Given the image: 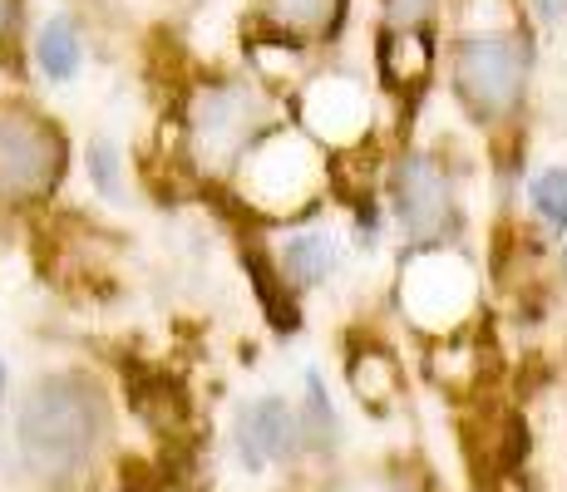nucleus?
<instances>
[{"label":"nucleus","instance_id":"obj_2","mask_svg":"<svg viewBox=\"0 0 567 492\" xmlns=\"http://www.w3.org/2000/svg\"><path fill=\"white\" fill-rule=\"evenodd\" d=\"M454 90L478 124H504L528 90V45L514 30H464L454 45Z\"/></svg>","mask_w":567,"mask_h":492},{"label":"nucleus","instance_id":"obj_9","mask_svg":"<svg viewBox=\"0 0 567 492\" xmlns=\"http://www.w3.org/2000/svg\"><path fill=\"white\" fill-rule=\"evenodd\" d=\"M261 25L281 45H321L346 25V0H261Z\"/></svg>","mask_w":567,"mask_h":492},{"label":"nucleus","instance_id":"obj_11","mask_svg":"<svg viewBox=\"0 0 567 492\" xmlns=\"http://www.w3.org/2000/svg\"><path fill=\"white\" fill-rule=\"evenodd\" d=\"M277 261L287 286H316V281H326L336 271V237L326 227H301V232H291L281 242Z\"/></svg>","mask_w":567,"mask_h":492},{"label":"nucleus","instance_id":"obj_8","mask_svg":"<svg viewBox=\"0 0 567 492\" xmlns=\"http://www.w3.org/2000/svg\"><path fill=\"white\" fill-rule=\"evenodd\" d=\"M301 124L326 144H355L370 124V94L351 74H321L301 94Z\"/></svg>","mask_w":567,"mask_h":492},{"label":"nucleus","instance_id":"obj_10","mask_svg":"<svg viewBox=\"0 0 567 492\" xmlns=\"http://www.w3.org/2000/svg\"><path fill=\"white\" fill-rule=\"evenodd\" d=\"M237 443H243L247 468H267V463L291 458V448H297V423H291L287 404L257 399L252 409L243 414V433H237Z\"/></svg>","mask_w":567,"mask_h":492},{"label":"nucleus","instance_id":"obj_12","mask_svg":"<svg viewBox=\"0 0 567 492\" xmlns=\"http://www.w3.org/2000/svg\"><path fill=\"white\" fill-rule=\"evenodd\" d=\"M35 60H40V70H45L54 84H70L74 74H80V60H84L80 30H74L64 15L45 20V30H40V40H35Z\"/></svg>","mask_w":567,"mask_h":492},{"label":"nucleus","instance_id":"obj_16","mask_svg":"<svg viewBox=\"0 0 567 492\" xmlns=\"http://www.w3.org/2000/svg\"><path fill=\"white\" fill-rule=\"evenodd\" d=\"M533 212L553 227V232H567V168H548L533 178Z\"/></svg>","mask_w":567,"mask_h":492},{"label":"nucleus","instance_id":"obj_1","mask_svg":"<svg viewBox=\"0 0 567 492\" xmlns=\"http://www.w3.org/2000/svg\"><path fill=\"white\" fill-rule=\"evenodd\" d=\"M104 433V394L80 375H50L20 409V453L35 473L64 478L94 453Z\"/></svg>","mask_w":567,"mask_h":492},{"label":"nucleus","instance_id":"obj_4","mask_svg":"<svg viewBox=\"0 0 567 492\" xmlns=\"http://www.w3.org/2000/svg\"><path fill=\"white\" fill-rule=\"evenodd\" d=\"M257 124H261V104L252 84L243 80L203 84L188 98V148L213 172H233L243 163V153L252 148Z\"/></svg>","mask_w":567,"mask_h":492},{"label":"nucleus","instance_id":"obj_5","mask_svg":"<svg viewBox=\"0 0 567 492\" xmlns=\"http://www.w3.org/2000/svg\"><path fill=\"white\" fill-rule=\"evenodd\" d=\"M64 172V138L35 108H0V202L45 197Z\"/></svg>","mask_w":567,"mask_h":492},{"label":"nucleus","instance_id":"obj_20","mask_svg":"<svg viewBox=\"0 0 567 492\" xmlns=\"http://www.w3.org/2000/svg\"><path fill=\"white\" fill-rule=\"evenodd\" d=\"M10 15H16V0H0V35H6V25H10Z\"/></svg>","mask_w":567,"mask_h":492},{"label":"nucleus","instance_id":"obj_21","mask_svg":"<svg viewBox=\"0 0 567 492\" xmlns=\"http://www.w3.org/2000/svg\"><path fill=\"white\" fill-rule=\"evenodd\" d=\"M0 389H6V365H0Z\"/></svg>","mask_w":567,"mask_h":492},{"label":"nucleus","instance_id":"obj_15","mask_svg":"<svg viewBox=\"0 0 567 492\" xmlns=\"http://www.w3.org/2000/svg\"><path fill=\"white\" fill-rule=\"evenodd\" d=\"M351 385H355V394H361L365 404H380V399H390V394L400 389V379H395V365H390V355L370 349V355H355L351 359Z\"/></svg>","mask_w":567,"mask_h":492},{"label":"nucleus","instance_id":"obj_3","mask_svg":"<svg viewBox=\"0 0 567 492\" xmlns=\"http://www.w3.org/2000/svg\"><path fill=\"white\" fill-rule=\"evenodd\" d=\"M237 197L267 217H297L301 207L321 188V158H316V138L297 128H277V134L257 138L233 168Z\"/></svg>","mask_w":567,"mask_h":492},{"label":"nucleus","instance_id":"obj_13","mask_svg":"<svg viewBox=\"0 0 567 492\" xmlns=\"http://www.w3.org/2000/svg\"><path fill=\"white\" fill-rule=\"evenodd\" d=\"M380 64L390 84H420L430 74V40L420 30H390L380 40Z\"/></svg>","mask_w":567,"mask_h":492},{"label":"nucleus","instance_id":"obj_18","mask_svg":"<svg viewBox=\"0 0 567 492\" xmlns=\"http://www.w3.org/2000/svg\"><path fill=\"white\" fill-rule=\"evenodd\" d=\"M90 178L94 188H100V197H124V172H118V153L114 144H104V138H94L90 144Z\"/></svg>","mask_w":567,"mask_h":492},{"label":"nucleus","instance_id":"obj_14","mask_svg":"<svg viewBox=\"0 0 567 492\" xmlns=\"http://www.w3.org/2000/svg\"><path fill=\"white\" fill-rule=\"evenodd\" d=\"M247 271H252L257 295H261V305H267L271 325H277L281 335L297 331V301H291V295L281 291V281H287V276H277V271H271V261H261L257 251H247Z\"/></svg>","mask_w":567,"mask_h":492},{"label":"nucleus","instance_id":"obj_6","mask_svg":"<svg viewBox=\"0 0 567 492\" xmlns=\"http://www.w3.org/2000/svg\"><path fill=\"white\" fill-rule=\"evenodd\" d=\"M400 305L414 325H454L460 315L474 305V271L464 257L444 247H430L400 271Z\"/></svg>","mask_w":567,"mask_h":492},{"label":"nucleus","instance_id":"obj_7","mask_svg":"<svg viewBox=\"0 0 567 492\" xmlns=\"http://www.w3.org/2000/svg\"><path fill=\"white\" fill-rule=\"evenodd\" d=\"M390 202H395L400 227H405L414 242H424V247L444 242V237L460 227L450 178H444L430 158H400L395 163V178H390Z\"/></svg>","mask_w":567,"mask_h":492},{"label":"nucleus","instance_id":"obj_17","mask_svg":"<svg viewBox=\"0 0 567 492\" xmlns=\"http://www.w3.org/2000/svg\"><path fill=\"white\" fill-rule=\"evenodd\" d=\"M307 439L321 448L336 439V409H331V399H326V385L316 369L307 375Z\"/></svg>","mask_w":567,"mask_h":492},{"label":"nucleus","instance_id":"obj_19","mask_svg":"<svg viewBox=\"0 0 567 492\" xmlns=\"http://www.w3.org/2000/svg\"><path fill=\"white\" fill-rule=\"evenodd\" d=\"M390 30H424L434 15V0H380Z\"/></svg>","mask_w":567,"mask_h":492}]
</instances>
